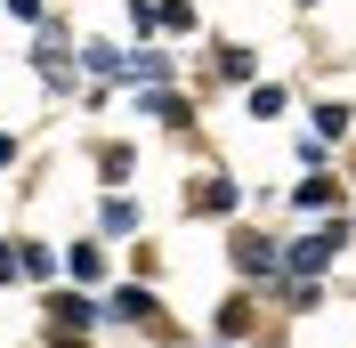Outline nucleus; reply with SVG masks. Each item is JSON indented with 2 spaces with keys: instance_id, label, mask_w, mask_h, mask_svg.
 <instances>
[{
  "instance_id": "nucleus-1",
  "label": "nucleus",
  "mask_w": 356,
  "mask_h": 348,
  "mask_svg": "<svg viewBox=\"0 0 356 348\" xmlns=\"http://www.w3.org/2000/svg\"><path fill=\"white\" fill-rule=\"evenodd\" d=\"M348 219H324V227H316V235H300V243H284V276L291 283H324V267L340 260V251H348Z\"/></svg>"
},
{
  "instance_id": "nucleus-2",
  "label": "nucleus",
  "mask_w": 356,
  "mask_h": 348,
  "mask_svg": "<svg viewBox=\"0 0 356 348\" xmlns=\"http://www.w3.org/2000/svg\"><path fill=\"white\" fill-rule=\"evenodd\" d=\"M227 260H235L243 283H275V276H284V243L259 235V227H235V235H227Z\"/></svg>"
},
{
  "instance_id": "nucleus-3",
  "label": "nucleus",
  "mask_w": 356,
  "mask_h": 348,
  "mask_svg": "<svg viewBox=\"0 0 356 348\" xmlns=\"http://www.w3.org/2000/svg\"><path fill=\"white\" fill-rule=\"evenodd\" d=\"M41 308H49V324L65 332V340H89V332L106 324V300H89V292H49Z\"/></svg>"
},
{
  "instance_id": "nucleus-4",
  "label": "nucleus",
  "mask_w": 356,
  "mask_h": 348,
  "mask_svg": "<svg viewBox=\"0 0 356 348\" xmlns=\"http://www.w3.org/2000/svg\"><path fill=\"white\" fill-rule=\"evenodd\" d=\"M106 316H113V324H146V332H162V300L146 292V283H113V292H106Z\"/></svg>"
},
{
  "instance_id": "nucleus-5",
  "label": "nucleus",
  "mask_w": 356,
  "mask_h": 348,
  "mask_svg": "<svg viewBox=\"0 0 356 348\" xmlns=\"http://www.w3.org/2000/svg\"><path fill=\"white\" fill-rule=\"evenodd\" d=\"M235 203H243V187H235V178H202V187H186V211H211V219H219V211H235Z\"/></svg>"
},
{
  "instance_id": "nucleus-6",
  "label": "nucleus",
  "mask_w": 356,
  "mask_h": 348,
  "mask_svg": "<svg viewBox=\"0 0 356 348\" xmlns=\"http://www.w3.org/2000/svg\"><path fill=\"white\" fill-rule=\"evenodd\" d=\"M97 235H138V203L106 195V203H97Z\"/></svg>"
},
{
  "instance_id": "nucleus-7",
  "label": "nucleus",
  "mask_w": 356,
  "mask_h": 348,
  "mask_svg": "<svg viewBox=\"0 0 356 348\" xmlns=\"http://www.w3.org/2000/svg\"><path fill=\"white\" fill-rule=\"evenodd\" d=\"M65 276L73 283H106V251H97V243H73V251H65Z\"/></svg>"
},
{
  "instance_id": "nucleus-8",
  "label": "nucleus",
  "mask_w": 356,
  "mask_h": 348,
  "mask_svg": "<svg viewBox=\"0 0 356 348\" xmlns=\"http://www.w3.org/2000/svg\"><path fill=\"white\" fill-rule=\"evenodd\" d=\"M275 300H284L291 316H308V308H324V283H291V276H275Z\"/></svg>"
},
{
  "instance_id": "nucleus-9",
  "label": "nucleus",
  "mask_w": 356,
  "mask_h": 348,
  "mask_svg": "<svg viewBox=\"0 0 356 348\" xmlns=\"http://www.w3.org/2000/svg\"><path fill=\"white\" fill-rule=\"evenodd\" d=\"M243 106H251V122H275V113L291 106V89H275V81H251V97H243Z\"/></svg>"
},
{
  "instance_id": "nucleus-10",
  "label": "nucleus",
  "mask_w": 356,
  "mask_h": 348,
  "mask_svg": "<svg viewBox=\"0 0 356 348\" xmlns=\"http://www.w3.org/2000/svg\"><path fill=\"white\" fill-rule=\"evenodd\" d=\"M235 332H251V292H235V300H219V340L235 348Z\"/></svg>"
},
{
  "instance_id": "nucleus-11",
  "label": "nucleus",
  "mask_w": 356,
  "mask_h": 348,
  "mask_svg": "<svg viewBox=\"0 0 356 348\" xmlns=\"http://www.w3.org/2000/svg\"><path fill=\"white\" fill-rule=\"evenodd\" d=\"M130 171H138V154H130V146H97V178H106V187H122Z\"/></svg>"
},
{
  "instance_id": "nucleus-12",
  "label": "nucleus",
  "mask_w": 356,
  "mask_h": 348,
  "mask_svg": "<svg viewBox=\"0 0 356 348\" xmlns=\"http://www.w3.org/2000/svg\"><path fill=\"white\" fill-rule=\"evenodd\" d=\"M291 203H300V211H332V178H324V171L300 178V187H291Z\"/></svg>"
},
{
  "instance_id": "nucleus-13",
  "label": "nucleus",
  "mask_w": 356,
  "mask_h": 348,
  "mask_svg": "<svg viewBox=\"0 0 356 348\" xmlns=\"http://www.w3.org/2000/svg\"><path fill=\"white\" fill-rule=\"evenodd\" d=\"M138 113H154V122H186V97H170V89H146V97H138Z\"/></svg>"
},
{
  "instance_id": "nucleus-14",
  "label": "nucleus",
  "mask_w": 356,
  "mask_h": 348,
  "mask_svg": "<svg viewBox=\"0 0 356 348\" xmlns=\"http://www.w3.org/2000/svg\"><path fill=\"white\" fill-rule=\"evenodd\" d=\"M154 24L162 33H195V8H186V0H154Z\"/></svg>"
},
{
  "instance_id": "nucleus-15",
  "label": "nucleus",
  "mask_w": 356,
  "mask_h": 348,
  "mask_svg": "<svg viewBox=\"0 0 356 348\" xmlns=\"http://www.w3.org/2000/svg\"><path fill=\"white\" fill-rule=\"evenodd\" d=\"M17 260H24V276H33V283H49V276H57V251H49V243H24Z\"/></svg>"
},
{
  "instance_id": "nucleus-16",
  "label": "nucleus",
  "mask_w": 356,
  "mask_h": 348,
  "mask_svg": "<svg viewBox=\"0 0 356 348\" xmlns=\"http://www.w3.org/2000/svg\"><path fill=\"white\" fill-rule=\"evenodd\" d=\"M316 138H348V106H340V97L316 106Z\"/></svg>"
},
{
  "instance_id": "nucleus-17",
  "label": "nucleus",
  "mask_w": 356,
  "mask_h": 348,
  "mask_svg": "<svg viewBox=\"0 0 356 348\" xmlns=\"http://www.w3.org/2000/svg\"><path fill=\"white\" fill-rule=\"evenodd\" d=\"M219 73L227 81H251V49H219Z\"/></svg>"
},
{
  "instance_id": "nucleus-18",
  "label": "nucleus",
  "mask_w": 356,
  "mask_h": 348,
  "mask_svg": "<svg viewBox=\"0 0 356 348\" xmlns=\"http://www.w3.org/2000/svg\"><path fill=\"white\" fill-rule=\"evenodd\" d=\"M24 276V260H17V243H0V283H17Z\"/></svg>"
},
{
  "instance_id": "nucleus-19",
  "label": "nucleus",
  "mask_w": 356,
  "mask_h": 348,
  "mask_svg": "<svg viewBox=\"0 0 356 348\" xmlns=\"http://www.w3.org/2000/svg\"><path fill=\"white\" fill-rule=\"evenodd\" d=\"M8 17H24V24H33V17H41V0H8Z\"/></svg>"
},
{
  "instance_id": "nucleus-20",
  "label": "nucleus",
  "mask_w": 356,
  "mask_h": 348,
  "mask_svg": "<svg viewBox=\"0 0 356 348\" xmlns=\"http://www.w3.org/2000/svg\"><path fill=\"white\" fill-rule=\"evenodd\" d=\"M8 162H17V138H8V130H0V171H8Z\"/></svg>"
},
{
  "instance_id": "nucleus-21",
  "label": "nucleus",
  "mask_w": 356,
  "mask_h": 348,
  "mask_svg": "<svg viewBox=\"0 0 356 348\" xmlns=\"http://www.w3.org/2000/svg\"><path fill=\"white\" fill-rule=\"evenodd\" d=\"M49 348H89V340H65V332H57V340H49Z\"/></svg>"
},
{
  "instance_id": "nucleus-22",
  "label": "nucleus",
  "mask_w": 356,
  "mask_h": 348,
  "mask_svg": "<svg viewBox=\"0 0 356 348\" xmlns=\"http://www.w3.org/2000/svg\"><path fill=\"white\" fill-rule=\"evenodd\" d=\"M300 8H316V0H300Z\"/></svg>"
},
{
  "instance_id": "nucleus-23",
  "label": "nucleus",
  "mask_w": 356,
  "mask_h": 348,
  "mask_svg": "<svg viewBox=\"0 0 356 348\" xmlns=\"http://www.w3.org/2000/svg\"><path fill=\"white\" fill-rule=\"evenodd\" d=\"M211 348H227V340H211Z\"/></svg>"
}]
</instances>
